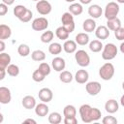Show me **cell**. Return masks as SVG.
I'll return each mask as SVG.
<instances>
[{
    "label": "cell",
    "mask_w": 124,
    "mask_h": 124,
    "mask_svg": "<svg viewBox=\"0 0 124 124\" xmlns=\"http://www.w3.org/2000/svg\"><path fill=\"white\" fill-rule=\"evenodd\" d=\"M114 66L109 63V62H107L105 63L99 70V76L102 79L104 80H109L112 78L113 75H114Z\"/></svg>",
    "instance_id": "cell-1"
},
{
    "label": "cell",
    "mask_w": 124,
    "mask_h": 124,
    "mask_svg": "<svg viewBox=\"0 0 124 124\" xmlns=\"http://www.w3.org/2000/svg\"><path fill=\"white\" fill-rule=\"evenodd\" d=\"M117 54V47L114 44L108 43L107 44L102 51V58L104 60H111L113 59Z\"/></svg>",
    "instance_id": "cell-2"
},
{
    "label": "cell",
    "mask_w": 124,
    "mask_h": 124,
    "mask_svg": "<svg viewBox=\"0 0 124 124\" xmlns=\"http://www.w3.org/2000/svg\"><path fill=\"white\" fill-rule=\"evenodd\" d=\"M92 113H93V108L88 105V104H84L81 105L79 108V114H80V118L84 123H90L93 121L92 119Z\"/></svg>",
    "instance_id": "cell-3"
},
{
    "label": "cell",
    "mask_w": 124,
    "mask_h": 124,
    "mask_svg": "<svg viewBox=\"0 0 124 124\" xmlns=\"http://www.w3.org/2000/svg\"><path fill=\"white\" fill-rule=\"evenodd\" d=\"M61 22H62V26H64L65 29L69 33H72L75 30L74 16L70 12H66V13H64L62 15V16H61Z\"/></svg>",
    "instance_id": "cell-4"
},
{
    "label": "cell",
    "mask_w": 124,
    "mask_h": 124,
    "mask_svg": "<svg viewBox=\"0 0 124 124\" xmlns=\"http://www.w3.org/2000/svg\"><path fill=\"white\" fill-rule=\"evenodd\" d=\"M119 13V5L115 2H109L106 5L105 8V16L106 18L108 19H112L117 17V15Z\"/></svg>",
    "instance_id": "cell-5"
},
{
    "label": "cell",
    "mask_w": 124,
    "mask_h": 124,
    "mask_svg": "<svg viewBox=\"0 0 124 124\" xmlns=\"http://www.w3.org/2000/svg\"><path fill=\"white\" fill-rule=\"evenodd\" d=\"M75 58H76L77 63L80 67H87L90 64V57H89L88 53L83 49H79V50L76 51Z\"/></svg>",
    "instance_id": "cell-6"
},
{
    "label": "cell",
    "mask_w": 124,
    "mask_h": 124,
    "mask_svg": "<svg viewBox=\"0 0 124 124\" xmlns=\"http://www.w3.org/2000/svg\"><path fill=\"white\" fill-rule=\"evenodd\" d=\"M36 10H37V12L40 15L46 16V15H48L51 12L52 7H51V4L48 1H46V0H40L36 4Z\"/></svg>",
    "instance_id": "cell-7"
},
{
    "label": "cell",
    "mask_w": 124,
    "mask_h": 124,
    "mask_svg": "<svg viewBox=\"0 0 124 124\" xmlns=\"http://www.w3.org/2000/svg\"><path fill=\"white\" fill-rule=\"evenodd\" d=\"M47 26H48V20L44 16L37 17L32 21V28L35 31L46 30L47 28Z\"/></svg>",
    "instance_id": "cell-8"
},
{
    "label": "cell",
    "mask_w": 124,
    "mask_h": 124,
    "mask_svg": "<svg viewBox=\"0 0 124 124\" xmlns=\"http://www.w3.org/2000/svg\"><path fill=\"white\" fill-rule=\"evenodd\" d=\"M85 89H86V92L89 95L96 96L97 94L100 93V91L102 89V86H101V83L98 82V81H90V82L86 83Z\"/></svg>",
    "instance_id": "cell-9"
},
{
    "label": "cell",
    "mask_w": 124,
    "mask_h": 124,
    "mask_svg": "<svg viewBox=\"0 0 124 124\" xmlns=\"http://www.w3.org/2000/svg\"><path fill=\"white\" fill-rule=\"evenodd\" d=\"M38 96H39V99H40L42 102H44V103H48V102H50V101L52 100V98H53V93H52V91H51L49 88L44 87V88H42V89L39 91Z\"/></svg>",
    "instance_id": "cell-10"
},
{
    "label": "cell",
    "mask_w": 124,
    "mask_h": 124,
    "mask_svg": "<svg viewBox=\"0 0 124 124\" xmlns=\"http://www.w3.org/2000/svg\"><path fill=\"white\" fill-rule=\"evenodd\" d=\"M12 100V94L9 88L5 87V86H1L0 87V103L3 105L9 104Z\"/></svg>",
    "instance_id": "cell-11"
},
{
    "label": "cell",
    "mask_w": 124,
    "mask_h": 124,
    "mask_svg": "<svg viewBox=\"0 0 124 124\" xmlns=\"http://www.w3.org/2000/svg\"><path fill=\"white\" fill-rule=\"evenodd\" d=\"M95 35L98 39L100 40H106L107 38H108L109 36V29L107 26L104 25H100L96 28L95 30Z\"/></svg>",
    "instance_id": "cell-12"
},
{
    "label": "cell",
    "mask_w": 124,
    "mask_h": 124,
    "mask_svg": "<svg viewBox=\"0 0 124 124\" xmlns=\"http://www.w3.org/2000/svg\"><path fill=\"white\" fill-rule=\"evenodd\" d=\"M51 65L56 72H62L66 67V62L62 57H54L51 61Z\"/></svg>",
    "instance_id": "cell-13"
},
{
    "label": "cell",
    "mask_w": 124,
    "mask_h": 124,
    "mask_svg": "<svg viewBox=\"0 0 124 124\" xmlns=\"http://www.w3.org/2000/svg\"><path fill=\"white\" fill-rule=\"evenodd\" d=\"M88 78H89V74H88V72L86 70H82V69L81 70H78L76 73V75H75L76 81L78 83H80V84L87 82Z\"/></svg>",
    "instance_id": "cell-14"
},
{
    "label": "cell",
    "mask_w": 124,
    "mask_h": 124,
    "mask_svg": "<svg viewBox=\"0 0 124 124\" xmlns=\"http://www.w3.org/2000/svg\"><path fill=\"white\" fill-rule=\"evenodd\" d=\"M118 108H119L118 103L114 99H109L105 104V109L108 113H114V112H116L118 110Z\"/></svg>",
    "instance_id": "cell-15"
},
{
    "label": "cell",
    "mask_w": 124,
    "mask_h": 124,
    "mask_svg": "<svg viewBox=\"0 0 124 124\" xmlns=\"http://www.w3.org/2000/svg\"><path fill=\"white\" fill-rule=\"evenodd\" d=\"M102 13H103V10H102L101 6H99L97 4L91 5L88 8V15L92 18H99L102 16Z\"/></svg>",
    "instance_id": "cell-16"
},
{
    "label": "cell",
    "mask_w": 124,
    "mask_h": 124,
    "mask_svg": "<svg viewBox=\"0 0 124 124\" xmlns=\"http://www.w3.org/2000/svg\"><path fill=\"white\" fill-rule=\"evenodd\" d=\"M22 106L27 108V109H32V108H35L36 107V100L33 96L31 95H27L25 97H23L22 99V102H21Z\"/></svg>",
    "instance_id": "cell-17"
},
{
    "label": "cell",
    "mask_w": 124,
    "mask_h": 124,
    "mask_svg": "<svg viewBox=\"0 0 124 124\" xmlns=\"http://www.w3.org/2000/svg\"><path fill=\"white\" fill-rule=\"evenodd\" d=\"M48 110H49V108L44 102L36 105V107H35V113L38 116H41V117L46 116L47 113H48Z\"/></svg>",
    "instance_id": "cell-18"
},
{
    "label": "cell",
    "mask_w": 124,
    "mask_h": 124,
    "mask_svg": "<svg viewBox=\"0 0 124 124\" xmlns=\"http://www.w3.org/2000/svg\"><path fill=\"white\" fill-rule=\"evenodd\" d=\"M11 64V56L6 52H0V70H6Z\"/></svg>",
    "instance_id": "cell-19"
},
{
    "label": "cell",
    "mask_w": 124,
    "mask_h": 124,
    "mask_svg": "<svg viewBox=\"0 0 124 124\" xmlns=\"http://www.w3.org/2000/svg\"><path fill=\"white\" fill-rule=\"evenodd\" d=\"M82 28L85 32H93L96 30V22L93 18H87L82 23Z\"/></svg>",
    "instance_id": "cell-20"
},
{
    "label": "cell",
    "mask_w": 124,
    "mask_h": 124,
    "mask_svg": "<svg viewBox=\"0 0 124 124\" xmlns=\"http://www.w3.org/2000/svg\"><path fill=\"white\" fill-rule=\"evenodd\" d=\"M63 49L67 53H73L77 50V43L73 40H66L63 45Z\"/></svg>",
    "instance_id": "cell-21"
},
{
    "label": "cell",
    "mask_w": 124,
    "mask_h": 124,
    "mask_svg": "<svg viewBox=\"0 0 124 124\" xmlns=\"http://www.w3.org/2000/svg\"><path fill=\"white\" fill-rule=\"evenodd\" d=\"M12 35V30L10 26L6 24H1L0 25V40H6L9 39Z\"/></svg>",
    "instance_id": "cell-22"
},
{
    "label": "cell",
    "mask_w": 124,
    "mask_h": 124,
    "mask_svg": "<svg viewBox=\"0 0 124 124\" xmlns=\"http://www.w3.org/2000/svg\"><path fill=\"white\" fill-rule=\"evenodd\" d=\"M69 12L73 16H79L83 12V8L79 3H72L69 7Z\"/></svg>",
    "instance_id": "cell-23"
},
{
    "label": "cell",
    "mask_w": 124,
    "mask_h": 124,
    "mask_svg": "<svg viewBox=\"0 0 124 124\" xmlns=\"http://www.w3.org/2000/svg\"><path fill=\"white\" fill-rule=\"evenodd\" d=\"M107 27L111 31H115V30H117L118 28L121 27V21L118 17L108 19V22H107Z\"/></svg>",
    "instance_id": "cell-24"
},
{
    "label": "cell",
    "mask_w": 124,
    "mask_h": 124,
    "mask_svg": "<svg viewBox=\"0 0 124 124\" xmlns=\"http://www.w3.org/2000/svg\"><path fill=\"white\" fill-rule=\"evenodd\" d=\"M76 43L79 46H85L89 43V36L86 33H78L76 35Z\"/></svg>",
    "instance_id": "cell-25"
},
{
    "label": "cell",
    "mask_w": 124,
    "mask_h": 124,
    "mask_svg": "<svg viewBox=\"0 0 124 124\" xmlns=\"http://www.w3.org/2000/svg\"><path fill=\"white\" fill-rule=\"evenodd\" d=\"M69 32L65 29L64 26H59L56 30H55V35L56 37L59 39V40H62V41H66L68 38H69Z\"/></svg>",
    "instance_id": "cell-26"
},
{
    "label": "cell",
    "mask_w": 124,
    "mask_h": 124,
    "mask_svg": "<svg viewBox=\"0 0 124 124\" xmlns=\"http://www.w3.org/2000/svg\"><path fill=\"white\" fill-rule=\"evenodd\" d=\"M103 44L99 40H93L89 43V49L92 52H99L103 49Z\"/></svg>",
    "instance_id": "cell-27"
},
{
    "label": "cell",
    "mask_w": 124,
    "mask_h": 124,
    "mask_svg": "<svg viewBox=\"0 0 124 124\" xmlns=\"http://www.w3.org/2000/svg\"><path fill=\"white\" fill-rule=\"evenodd\" d=\"M74 77L71 72L69 71H62L59 75V79L64 83H70L73 80Z\"/></svg>",
    "instance_id": "cell-28"
},
{
    "label": "cell",
    "mask_w": 124,
    "mask_h": 124,
    "mask_svg": "<svg viewBox=\"0 0 124 124\" xmlns=\"http://www.w3.org/2000/svg\"><path fill=\"white\" fill-rule=\"evenodd\" d=\"M77 114V109L73 105H67L63 108V115L65 117H73L76 116Z\"/></svg>",
    "instance_id": "cell-29"
},
{
    "label": "cell",
    "mask_w": 124,
    "mask_h": 124,
    "mask_svg": "<svg viewBox=\"0 0 124 124\" xmlns=\"http://www.w3.org/2000/svg\"><path fill=\"white\" fill-rule=\"evenodd\" d=\"M31 57L34 61H44L46 59V53L41 49H36L31 53Z\"/></svg>",
    "instance_id": "cell-30"
},
{
    "label": "cell",
    "mask_w": 124,
    "mask_h": 124,
    "mask_svg": "<svg viewBox=\"0 0 124 124\" xmlns=\"http://www.w3.org/2000/svg\"><path fill=\"white\" fill-rule=\"evenodd\" d=\"M62 121V116L59 112L53 111L48 115V122L50 124H59Z\"/></svg>",
    "instance_id": "cell-31"
},
{
    "label": "cell",
    "mask_w": 124,
    "mask_h": 124,
    "mask_svg": "<svg viewBox=\"0 0 124 124\" xmlns=\"http://www.w3.org/2000/svg\"><path fill=\"white\" fill-rule=\"evenodd\" d=\"M48 51L50 54H53V55L59 54L62 51V46L59 43H51L48 46Z\"/></svg>",
    "instance_id": "cell-32"
},
{
    "label": "cell",
    "mask_w": 124,
    "mask_h": 124,
    "mask_svg": "<svg viewBox=\"0 0 124 124\" xmlns=\"http://www.w3.org/2000/svg\"><path fill=\"white\" fill-rule=\"evenodd\" d=\"M53 37H54L53 32L50 31V30H47V31H45V32L41 35V41H42L43 43H45V44H47V43H50V42L52 41Z\"/></svg>",
    "instance_id": "cell-33"
},
{
    "label": "cell",
    "mask_w": 124,
    "mask_h": 124,
    "mask_svg": "<svg viewBox=\"0 0 124 124\" xmlns=\"http://www.w3.org/2000/svg\"><path fill=\"white\" fill-rule=\"evenodd\" d=\"M6 71H7L8 75L11 76V77H16V76H18V74H19V68H18V66L16 65V64H10V65L7 67Z\"/></svg>",
    "instance_id": "cell-34"
},
{
    "label": "cell",
    "mask_w": 124,
    "mask_h": 124,
    "mask_svg": "<svg viewBox=\"0 0 124 124\" xmlns=\"http://www.w3.org/2000/svg\"><path fill=\"white\" fill-rule=\"evenodd\" d=\"M17 52H18V54H19L20 56L26 57V56L29 55V53H30V47H29L27 45H25V44H21V45H19V46L17 47Z\"/></svg>",
    "instance_id": "cell-35"
},
{
    "label": "cell",
    "mask_w": 124,
    "mask_h": 124,
    "mask_svg": "<svg viewBox=\"0 0 124 124\" xmlns=\"http://www.w3.org/2000/svg\"><path fill=\"white\" fill-rule=\"evenodd\" d=\"M45 78H46V76H45L39 69L35 70V71L33 72V74H32V78H33V80L36 81V82H41V81H43V80L45 79Z\"/></svg>",
    "instance_id": "cell-36"
},
{
    "label": "cell",
    "mask_w": 124,
    "mask_h": 124,
    "mask_svg": "<svg viewBox=\"0 0 124 124\" xmlns=\"http://www.w3.org/2000/svg\"><path fill=\"white\" fill-rule=\"evenodd\" d=\"M26 10H27V8L24 7L23 5H17V6H16V7L14 8V15H15L17 18H19V17L26 12Z\"/></svg>",
    "instance_id": "cell-37"
},
{
    "label": "cell",
    "mask_w": 124,
    "mask_h": 124,
    "mask_svg": "<svg viewBox=\"0 0 124 124\" xmlns=\"http://www.w3.org/2000/svg\"><path fill=\"white\" fill-rule=\"evenodd\" d=\"M38 69H39L46 77L50 74V66H49L46 62H42V63L40 64V66H39Z\"/></svg>",
    "instance_id": "cell-38"
},
{
    "label": "cell",
    "mask_w": 124,
    "mask_h": 124,
    "mask_svg": "<svg viewBox=\"0 0 124 124\" xmlns=\"http://www.w3.org/2000/svg\"><path fill=\"white\" fill-rule=\"evenodd\" d=\"M32 16H33V14H32V12L29 10V9H27L26 10V12L18 18L21 22H28V21H30L31 20V18H32Z\"/></svg>",
    "instance_id": "cell-39"
},
{
    "label": "cell",
    "mask_w": 124,
    "mask_h": 124,
    "mask_svg": "<svg viewBox=\"0 0 124 124\" xmlns=\"http://www.w3.org/2000/svg\"><path fill=\"white\" fill-rule=\"evenodd\" d=\"M102 123L103 124H116L117 123V119L114 116L108 115V116H105L102 119Z\"/></svg>",
    "instance_id": "cell-40"
},
{
    "label": "cell",
    "mask_w": 124,
    "mask_h": 124,
    "mask_svg": "<svg viewBox=\"0 0 124 124\" xmlns=\"http://www.w3.org/2000/svg\"><path fill=\"white\" fill-rule=\"evenodd\" d=\"M114 36H115V38L117 40L123 41L124 40V28L123 27H120L117 30H115L114 31Z\"/></svg>",
    "instance_id": "cell-41"
},
{
    "label": "cell",
    "mask_w": 124,
    "mask_h": 124,
    "mask_svg": "<svg viewBox=\"0 0 124 124\" xmlns=\"http://www.w3.org/2000/svg\"><path fill=\"white\" fill-rule=\"evenodd\" d=\"M64 123L65 124H77L78 123V119L76 118V116H73V117H65L64 118Z\"/></svg>",
    "instance_id": "cell-42"
},
{
    "label": "cell",
    "mask_w": 124,
    "mask_h": 124,
    "mask_svg": "<svg viewBox=\"0 0 124 124\" xmlns=\"http://www.w3.org/2000/svg\"><path fill=\"white\" fill-rule=\"evenodd\" d=\"M8 13V5L1 3L0 4V16H5Z\"/></svg>",
    "instance_id": "cell-43"
},
{
    "label": "cell",
    "mask_w": 124,
    "mask_h": 124,
    "mask_svg": "<svg viewBox=\"0 0 124 124\" xmlns=\"http://www.w3.org/2000/svg\"><path fill=\"white\" fill-rule=\"evenodd\" d=\"M6 47V45L4 43V40H0V52H3Z\"/></svg>",
    "instance_id": "cell-44"
},
{
    "label": "cell",
    "mask_w": 124,
    "mask_h": 124,
    "mask_svg": "<svg viewBox=\"0 0 124 124\" xmlns=\"http://www.w3.org/2000/svg\"><path fill=\"white\" fill-rule=\"evenodd\" d=\"M14 2H15V0H2V3L6 4V5H8V6L14 4Z\"/></svg>",
    "instance_id": "cell-45"
},
{
    "label": "cell",
    "mask_w": 124,
    "mask_h": 124,
    "mask_svg": "<svg viewBox=\"0 0 124 124\" xmlns=\"http://www.w3.org/2000/svg\"><path fill=\"white\" fill-rule=\"evenodd\" d=\"M0 73H1V75H0V80H2V79H4L7 71L6 70H0Z\"/></svg>",
    "instance_id": "cell-46"
},
{
    "label": "cell",
    "mask_w": 124,
    "mask_h": 124,
    "mask_svg": "<svg viewBox=\"0 0 124 124\" xmlns=\"http://www.w3.org/2000/svg\"><path fill=\"white\" fill-rule=\"evenodd\" d=\"M24 123H32V124H36L37 122H36V120H34V119H32V118H27V119L24 120Z\"/></svg>",
    "instance_id": "cell-47"
},
{
    "label": "cell",
    "mask_w": 124,
    "mask_h": 124,
    "mask_svg": "<svg viewBox=\"0 0 124 124\" xmlns=\"http://www.w3.org/2000/svg\"><path fill=\"white\" fill-rule=\"evenodd\" d=\"M91 1H92V0H79V2H80L81 4H84V5H87V4H89Z\"/></svg>",
    "instance_id": "cell-48"
},
{
    "label": "cell",
    "mask_w": 124,
    "mask_h": 124,
    "mask_svg": "<svg viewBox=\"0 0 124 124\" xmlns=\"http://www.w3.org/2000/svg\"><path fill=\"white\" fill-rule=\"evenodd\" d=\"M120 51L124 54V42H123V43H121V45H120Z\"/></svg>",
    "instance_id": "cell-49"
},
{
    "label": "cell",
    "mask_w": 124,
    "mask_h": 124,
    "mask_svg": "<svg viewBox=\"0 0 124 124\" xmlns=\"http://www.w3.org/2000/svg\"><path fill=\"white\" fill-rule=\"evenodd\" d=\"M120 104H121V106L122 107H124V94L121 96V98H120Z\"/></svg>",
    "instance_id": "cell-50"
},
{
    "label": "cell",
    "mask_w": 124,
    "mask_h": 124,
    "mask_svg": "<svg viewBox=\"0 0 124 124\" xmlns=\"http://www.w3.org/2000/svg\"><path fill=\"white\" fill-rule=\"evenodd\" d=\"M2 122H3V114L0 113V123H2Z\"/></svg>",
    "instance_id": "cell-51"
},
{
    "label": "cell",
    "mask_w": 124,
    "mask_h": 124,
    "mask_svg": "<svg viewBox=\"0 0 124 124\" xmlns=\"http://www.w3.org/2000/svg\"><path fill=\"white\" fill-rule=\"evenodd\" d=\"M118 3H120V4H124V0H116Z\"/></svg>",
    "instance_id": "cell-52"
},
{
    "label": "cell",
    "mask_w": 124,
    "mask_h": 124,
    "mask_svg": "<svg viewBox=\"0 0 124 124\" xmlns=\"http://www.w3.org/2000/svg\"><path fill=\"white\" fill-rule=\"evenodd\" d=\"M66 2H69V3H74L76 0H65Z\"/></svg>",
    "instance_id": "cell-53"
},
{
    "label": "cell",
    "mask_w": 124,
    "mask_h": 124,
    "mask_svg": "<svg viewBox=\"0 0 124 124\" xmlns=\"http://www.w3.org/2000/svg\"><path fill=\"white\" fill-rule=\"evenodd\" d=\"M122 88H123V90H124V81L122 82Z\"/></svg>",
    "instance_id": "cell-54"
},
{
    "label": "cell",
    "mask_w": 124,
    "mask_h": 124,
    "mask_svg": "<svg viewBox=\"0 0 124 124\" xmlns=\"http://www.w3.org/2000/svg\"><path fill=\"white\" fill-rule=\"evenodd\" d=\"M33 1H40V0H33Z\"/></svg>",
    "instance_id": "cell-55"
}]
</instances>
